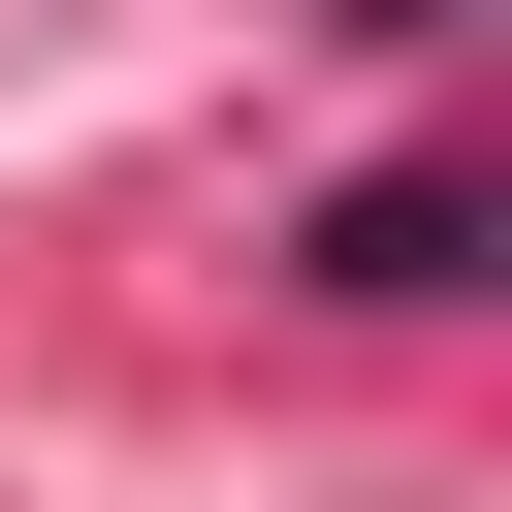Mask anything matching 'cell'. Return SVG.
<instances>
[{
    "label": "cell",
    "instance_id": "6da1fadb",
    "mask_svg": "<svg viewBox=\"0 0 512 512\" xmlns=\"http://www.w3.org/2000/svg\"><path fill=\"white\" fill-rule=\"evenodd\" d=\"M352 32H448V0H352Z\"/></svg>",
    "mask_w": 512,
    "mask_h": 512
}]
</instances>
